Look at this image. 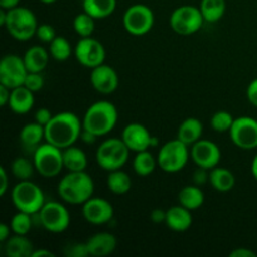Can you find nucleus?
<instances>
[{
	"label": "nucleus",
	"mask_w": 257,
	"mask_h": 257,
	"mask_svg": "<svg viewBox=\"0 0 257 257\" xmlns=\"http://www.w3.org/2000/svg\"><path fill=\"white\" fill-rule=\"evenodd\" d=\"M44 130L45 142L64 150L79 140L83 131V123L75 113L60 112L53 115Z\"/></svg>",
	"instance_id": "nucleus-1"
},
{
	"label": "nucleus",
	"mask_w": 257,
	"mask_h": 257,
	"mask_svg": "<svg viewBox=\"0 0 257 257\" xmlns=\"http://www.w3.org/2000/svg\"><path fill=\"white\" fill-rule=\"evenodd\" d=\"M94 193V181L85 171L68 172L58 183V195L65 203L80 206Z\"/></svg>",
	"instance_id": "nucleus-2"
},
{
	"label": "nucleus",
	"mask_w": 257,
	"mask_h": 257,
	"mask_svg": "<svg viewBox=\"0 0 257 257\" xmlns=\"http://www.w3.org/2000/svg\"><path fill=\"white\" fill-rule=\"evenodd\" d=\"M118 122V110L109 100H98L90 104L83 115V130L103 137L114 130Z\"/></svg>",
	"instance_id": "nucleus-3"
},
{
	"label": "nucleus",
	"mask_w": 257,
	"mask_h": 257,
	"mask_svg": "<svg viewBox=\"0 0 257 257\" xmlns=\"http://www.w3.org/2000/svg\"><path fill=\"white\" fill-rule=\"evenodd\" d=\"M38 20L34 13L25 7H15L7 10L5 29L10 37L19 42H28L35 35Z\"/></svg>",
	"instance_id": "nucleus-4"
},
{
	"label": "nucleus",
	"mask_w": 257,
	"mask_h": 257,
	"mask_svg": "<svg viewBox=\"0 0 257 257\" xmlns=\"http://www.w3.org/2000/svg\"><path fill=\"white\" fill-rule=\"evenodd\" d=\"M12 202L17 211L37 215L45 203V196L42 188L32 180L19 181L12 190Z\"/></svg>",
	"instance_id": "nucleus-5"
},
{
	"label": "nucleus",
	"mask_w": 257,
	"mask_h": 257,
	"mask_svg": "<svg viewBox=\"0 0 257 257\" xmlns=\"http://www.w3.org/2000/svg\"><path fill=\"white\" fill-rule=\"evenodd\" d=\"M130 148L125 146L122 138H108L100 143L95 151V161L102 170L110 171L120 170L130 158Z\"/></svg>",
	"instance_id": "nucleus-6"
},
{
	"label": "nucleus",
	"mask_w": 257,
	"mask_h": 257,
	"mask_svg": "<svg viewBox=\"0 0 257 257\" xmlns=\"http://www.w3.org/2000/svg\"><path fill=\"white\" fill-rule=\"evenodd\" d=\"M190 158V147L176 138L161 146L157 156L158 167L167 173H177L186 167Z\"/></svg>",
	"instance_id": "nucleus-7"
},
{
	"label": "nucleus",
	"mask_w": 257,
	"mask_h": 257,
	"mask_svg": "<svg viewBox=\"0 0 257 257\" xmlns=\"http://www.w3.org/2000/svg\"><path fill=\"white\" fill-rule=\"evenodd\" d=\"M33 162L35 170L42 177L54 178L64 168L63 163V150L45 142L42 143L33 152Z\"/></svg>",
	"instance_id": "nucleus-8"
},
{
	"label": "nucleus",
	"mask_w": 257,
	"mask_h": 257,
	"mask_svg": "<svg viewBox=\"0 0 257 257\" xmlns=\"http://www.w3.org/2000/svg\"><path fill=\"white\" fill-rule=\"evenodd\" d=\"M205 19L200 7L181 5L176 8L170 17V25L175 33L180 35H192L202 28Z\"/></svg>",
	"instance_id": "nucleus-9"
},
{
	"label": "nucleus",
	"mask_w": 257,
	"mask_h": 257,
	"mask_svg": "<svg viewBox=\"0 0 257 257\" xmlns=\"http://www.w3.org/2000/svg\"><path fill=\"white\" fill-rule=\"evenodd\" d=\"M38 215L42 227L50 233H63L70 225L69 211L57 201L45 202Z\"/></svg>",
	"instance_id": "nucleus-10"
},
{
	"label": "nucleus",
	"mask_w": 257,
	"mask_h": 257,
	"mask_svg": "<svg viewBox=\"0 0 257 257\" xmlns=\"http://www.w3.org/2000/svg\"><path fill=\"white\" fill-rule=\"evenodd\" d=\"M155 25V14L145 4H135L123 14V27L130 34L141 37L151 32Z\"/></svg>",
	"instance_id": "nucleus-11"
},
{
	"label": "nucleus",
	"mask_w": 257,
	"mask_h": 257,
	"mask_svg": "<svg viewBox=\"0 0 257 257\" xmlns=\"http://www.w3.org/2000/svg\"><path fill=\"white\" fill-rule=\"evenodd\" d=\"M228 133L233 145L240 150L251 151L257 148V120L255 118L247 115L235 118Z\"/></svg>",
	"instance_id": "nucleus-12"
},
{
	"label": "nucleus",
	"mask_w": 257,
	"mask_h": 257,
	"mask_svg": "<svg viewBox=\"0 0 257 257\" xmlns=\"http://www.w3.org/2000/svg\"><path fill=\"white\" fill-rule=\"evenodd\" d=\"M74 57L80 65L93 69L104 63L105 48L95 38H80L74 47Z\"/></svg>",
	"instance_id": "nucleus-13"
},
{
	"label": "nucleus",
	"mask_w": 257,
	"mask_h": 257,
	"mask_svg": "<svg viewBox=\"0 0 257 257\" xmlns=\"http://www.w3.org/2000/svg\"><path fill=\"white\" fill-rule=\"evenodd\" d=\"M28 69L23 57L17 54H7L0 62V84L14 89L24 84Z\"/></svg>",
	"instance_id": "nucleus-14"
},
{
	"label": "nucleus",
	"mask_w": 257,
	"mask_h": 257,
	"mask_svg": "<svg viewBox=\"0 0 257 257\" xmlns=\"http://www.w3.org/2000/svg\"><path fill=\"white\" fill-rule=\"evenodd\" d=\"M191 160L197 167L212 170L220 165L221 151L215 142L210 140L197 141L191 146Z\"/></svg>",
	"instance_id": "nucleus-15"
},
{
	"label": "nucleus",
	"mask_w": 257,
	"mask_h": 257,
	"mask_svg": "<svg viewBox=\"0 0 257 257\" xmlns=\"http://www.w3.org/2000/svg\"><path fill=\"white\" fill-rule=\"evenodd\" d=\"M82 215L90 225L100 226L110 222L114 216L112 203L102 197H90L82 205Z\"/></svg>",
	"instance_id": "nucleus-16"
},
{
	"label": "nucleus",
	"mask_w": 257,
	"mask_h": 257,
	"mask_svg": "<svg viewBox=\"0 0 257 257\" xmlns=\"http://www.w3.org/2000/svg\"><path fill=\"white\" fill-rule=\"evenodd\" d=\"M90 84L100 94H112L119 85V78L114 68L103 63L90 72Z\"/></svg>",
	"instance_id": "nucleus-17"
},
{
	"label": "nucleus",
	"mask_w": 257,
	"mask_h": 257,
	"mask_svg": "<svg viewBox=\"0 0 257 257\" xmlns=\"http://www.w3.org/2000/svg\"><path fill=\"white\" fill-rule=\"evenodd\" d=\"M122 141L131 152H142L151 147L152 135L141 123H130L122 131Z\"/></svg>",
	"instance_id": "nucleus-18"
},
{
	"label": "nucleus",
	"mask_w": 257,
	"mask_h": 257,
	"mask_svg": "<svg viewBox=\"0 0 257 257\" xmlns=\"http://www.w3.org/2000/svg\"><path fill=\"white\" fill-rule=\"evenodd\" d=\"M85 242L89 255L94 257H105L114 252L117 248V238L109 232L94 233Z\"/></svg>",
	"instance_id": "nucleus-19"
},
{
	"label": "nucleus",
	"mask_w": 257,
	"mask_h": 257,
	"mask_svg": "<svg viewBox=\"0 0 257 257\" xmlns=\"http://www.w3.org/2000/svg\"><path fill=\"white\" fill-rule=\"evenodd\" d=\"M192 211L183 207L182 205L173 206V207L167 210V216H166L165 223L171 231H175V232H185V231L190 230L191 226H192Z\"/></svg>",
	"instance_id": "nucleus-20"
},
{
	"label": "nucleus",
	"mask_w": 257,
	"mask_h": 257,
	"mask_svg": "<svg viewBox=\"0 0 257 257\" xmlns=\"http://www.w3.org/2000/svg\"><path fill=\"white\" fill-rule=\"evenodd\" d=\"M34 92L28 89L25 85H20V87L12 89L8 105L15 114H27L34 107Z\"/></svg>",
	"instance_id": "nucleus-21"
},
{
	"label": "nucleus",
	"mask_w": 257,
	"mask_h": 257,
	"mask_svg": "<svg viewBox=\"0 0 257 257\" xmlns=\"http://www.w3.org/2000/svg\"><path fill=\"white\" fill-rule=\"evenodd\" d=\"M19 141L23 145V147L34 152V151L42 145L43 141H45L44 125L39 124V123L37 122L27 123V124L20 130Z\"/></svg>",
	"instance_id": "nucleus-22"
},
{
	"label": "nucleus",
	"mask_w": 257,
	"mask_h": 257,
	"mask_svg": "<svg viewBox=\"0 0 257 257\" xmlns=\"http://www.w3.org/2000/svg\"><path fill=\"white\" fill-rule=\"evenodd\" d=\"M35 247L24 235H13L4 242V252L8 257H32Z\"/></svg>",
	"instance_id": "nucleus-23"
},
{
	"label": "nucleus",
	"mask_w": 257,
	"mask_h": 257,
	"mask_svg": "<svg viewBox=\"0 0 257 257\" xmlns=\"http://www.w3.org/2000/svg\"><path fill=\"white\" fill-rule=\"evenodd\" d=\"M50 53L40 45H33L23 55L28 72L42 73L47 68Z\"/></svg>",
	"instance_id": "nucleus-24"
},
{
	"label": "nucleus",
	"mask_w": 257,
	"mask_h": 257,
	"mask_svg": "<svg viewBox=\"0 0 257 257\" xmlns=\"http://www.w3.org/2000/svg\"><path fill=\"white\" fill-rule=\"evenodd\" d=\"M203 133V124L200 119L195 117H190L183 120L177 131V138L183 143L191 147L193 143L201 140Z\"/></svg>",
	"instance_id": "nucleus-25"
},
{
	"label": "nucleus",
	"mask_w": 257,
	"mask_h": 257,
	"mask_svg": "<svg viewBox=\"0 0 257 257\" xmlns=\"http://www.w3.org/2000/svg\"><path fill=\"white\" fill-rule=\"evenodd\" d=\"M63 163L68 172H79L87 168L88 157L82 148L73 145L63 150Z\"/></svg>",
	"instance_id": "nucleus-26"
},
{
	"label": "nucleus",
	"mask_w": 257,
	"mask_h": 257,
	"mask_svg": "<svg viewBox=\"0 0 257 257\" xmlns=\"http://www.w3.org/2000/svg\"><path fill=\"white\" fill-rule=\"evenodd\" d=\"M117 0H83V12L98 19H105L114 13Z\"/></svg>",
	"instance_id": "nucleus-27"
},
{
	"label": "nucleus",
	"mask_w": 257,
	"mask_h": 257,
	"mask_svg": "<svg viewBox=\"0 0 257 257\" xmlns=\"http://www.w3.org/2000/svg\"><path fill=\"white\" fill-rule=\"evenodd\" d=\"M213 190L217 192H228L235 187L236 178L235 175L227 168H223L217 166L210 171V181Z\"/></svg>",
	"instance_id": "nucleus-28"
},
{
	"label": "nucleus",
	"mask_w": 257,
	"mask_h": 257,
	"mask_svg": "<svg viewBox=\"0 0 257 257\" xmlns=\"http://www.w3.org/2000/svg\"><path fill=\"white\" fill-rule=\"evenodd\" d=\"M178 202L190 211H196L202 207L205 202V193L200 186H185L178 193Z\"/></svg>",
	"instance_id": "nucleus-29"
},
{
	"label": "nucleus",
	"mask_w": 257,
	"mask_h": 257,
	"mask_svg": "<svg viewBox=\"0 0 257 257\" xmlns=\"http://www.w3.org/2000/svg\"><path fill=\"white\" fill-rule=\"evenodd\" d=\"M107 187L113 195H125L132 188V180L127 172L122 171V168L110 171L107 177Z\"/></svg>",
	"instance_id": "nucleus-30"
},
{
	"label": "nucleus",
	"mask_w": 257,
	"mask_h": 257,
	"mask_svg": "<svg viewBox=\"0 0 257 257\" xmlns=\"http://www.w3.org/2000/svg\"><path fill=\"white\" fill-rule=\"evenodd\" d=\"M157 166V158H155L152 153L148 152V150L137 152L133 158V171L136 172V175L141 176V177L150 176L151 173L155 172Z\"/></svg>",
	"instance_id": "nucleus-31"
},
{
	"label": "nucleus",
	"mask_w": 257,
	"mask_h": 257,
	"mask_svg": "<svg viewBox=\"0 0 257 257\" xmlns=\"http://www.w3.org/2000/svg\"><path fill=\"white\" fill-rule=\"evenodd\" d=\"M200 10L207 23H217L226 13L225 0H201Z\"/></svg>",
	"instance_id": "nucleus-32"
},
{
	"label": "nucleus",
	"mask_w": 257,
	"mask_h": 257,
	"mask_svg": "<svg viewBox=\"0 0 257 257\" xmlns=\"http://www.w3.org/2000/svg\"><path fill=\"white\" fill-rule=\"evenodd\" d=\"M12 175L19 181H29L37 172L33 160L30 161L27 157H18L15 158L10 166Z\"/></svg>",
	"instance_id": "nucleus-33"
},
{
	"label": "nucleus",
	"mask_w": 257,
	"mask_h": 257,
	"mask_svg": "<svg viewBox=\"0 0 257 257\" xmlns=\"http://www.w3.org/2000/svg\"><path fill=\"white\" fill-rule=\"evenodd\" d=\"M49 53L53 59L58 60V62H65L69 59L72 53H74V49L67 38L57 35L55 39L49 44Z\"/></svg>",
	"instance_id": "nucleus-34"
},
{
	"label": "nucleus",
	"mask_w": 257,
	"mask_h": 257,
	"mask_svg": "<svg viewBox=\"0 0 257 257\" xmlns=\"http://www.w3.org/2000/svg\"><path fill=\"white\" fill-rule=\"evenodd\" d=\"M73 28L80 38L92 37L95 29V19L85 12H83L74 18Z\"/></svg>",
	"instance_id": "nucleus-35"
},
{
	"label": "nucleus",
	"mask_w": 257,
	"mask_h": 257,
	"mask_svg": "<svg viewBox=\"0 0 257 257\" xmlns=\"http://www.w3.org/2000/svg\"><path fill=\"white\" fill-rule=\"evenodd\" d=\"M33 227L32 215L25 212H20L18 211L14 216H13L12 221H10V228L14 235H24L27 236L30 232Z\"/></svg>",
	"instance_id": "nucleus-36"
},
{
	"label": "nucleus",
	"mask_w": 257,
	"mask_h": 257,
	"mask_svg": "<svg viewBox=\"0 0 257 257\" xmlns=\"http://www.w3.org/2000/svg\"><path fill=\"white\" fill-rule=\"evenodd\" d=\"M233 122H235V118L227 110H218L215 114L211 117V127L216 132H228L232 127Z\"/></svg>",
	"instance_id": "nucleus-37"
},
{
	"label": "nucleus",
	"mask_w": 257,
	"mask_h": 257,
	"mask_svg": "<svg viewBox=\"0 0 257 257\" xmlns=\"http://www.w3.org/2000/svg\"><path fill=\"white\" fill-rule=\"evenodd\" d=\"M67 257H87L89 256L87 242H70L64 247Z\"/></svg>",
	"instance_id": "nucleus-38"
},
{
	"label": "nucleus",
	"mask_w": 257,
	"mask_h": 257,
	"mask_svg": "<svg viewBox=\"0 0 257 257\" xmlns=\"http://www.w3.org/2000/svg\"><path fill=\"white\" fill-rule=\"evenodd\" d=\"M35 37H37L42 43L50 44V43L55 39V37H57V33H55V29L53 28V25L44 23V24L38 25Z\"/></svg>",
	"instance_id": "nucleus-39"
},
{
	"label": "nucleus",
	"mask_w": 257,
	"mask_h": 257,
	"mask_svg": "<svg viewBox=\"0 0 257 257\" xmlns=\"http://www.w3.org/2000/svg\"><path fill=\"white\" fill-rule=\"evenodd\" d=\"M28 89H30L32 92L37 93L39 90L43 89L44 87V78H43L42 73H32L29 72L28 73L27 78H25V82L24 84Z\"/></svg>",
	"instance_id": "nucleus-40"
},
{
	"label": "nucleus",
	"mask_w": 257,
	"mask_h": 257,
	"mask_svg": "<svg viewBox=\"0 0 257 257\" xmlns=\"http://www.w3.org/2000/svg\"><path fill=\"white\" fill-rule=\"evenodd\" d=\"M207 181H210V170L206 168L197 167V170L193 173V182L196 186H203Z\"/></svg>",
	"instance_id": "nucleus-41"
},
{
	"label": "nucleus",
	"mask_w": 257,
	"mask_h": 257,
	"mask_svg": "<svg viewBox=\"0 0 257 257\" xmlns=\"http://www.w3.org/2000/svg\"><path fill=\"white\" fill-rule=\"evenodd\" d=\"M53 115L54 114H53V113L50 112L48 108H39V109L35 112L34 118H35V122L39 123V124L44 125L45 127V125L50 122V119L53 118Z\"/></svg>",
	"instance_id": "nucleus-42"
},
{
	"label": "nucleus",
	"mask_w": 257,
	"mask_h": 257,
	"mask_svg": "<svg viewBox=\"0 0 257 257\" xmlns=\"http://www.w3.org/2000/svg\"><path fill=\"white\" fill-rule=\"evenodd\" d=\"M246 97H247L248 102L257 108V78L248 84L247 90H246Z\"/></svg>",
	"instance_id": "nucleus-43"
},
{
	"label": "nucleus",
	"mask_w": 257,
	"mask_h": 257,
	"mask_svg": "<svg viewBox=\"0 0 257 257\" xmlns=\"http://www.w3.org/2000/svg\"><path fill=\"white\" fill-rule=\"evenodd\" d=\"M166 216H167V211L161 210V208H155L151 212L150 218L153 223H165Z\"/></svg>",
	"instance_id": "nucleus-44"
},
{
	"label": "nucleus",
	"mask_w": 257,
	"mask_h": 257,
	"mask_svg": "<svg viewBox=\"0 0 257 257\" xmlns=\"http://www.w3.org/2000/svg\"><path fill=\"white\" fill-rule=\"evenodd\" d=\"M256 252L247 247H237L230 252V257H256Z\"/></svg>",
	"instance_id": "nucleus-45"
},
{
	"label": "nucleus",
	"mask_w": 257,
	"mask_h": 257,
	"mask_svg": "<svg viewBox=\"0 0 257 257\" xmlns=\"http://www.w3.org/2000/svg\"><path fill=\"white\" fill-rule=\"evenodd\" d=\"M0 180H2V185H0V196H5L8 188H9V178H8V173L4 167H0Z\"/></svg>",
	"instance_id": "nucleus-46"
},
{
	"label": "nucleus",
	"mask_w": 257,
	"mask_h": 257,
	"mask_svg": "<svg viewBox=\"0 0 257 257\" xmlns=\"http://www.w3.org/2000/svg\"><path fill=\"white\" fill-rule=\"evenodd\" d=\"M10 93H12V89H10V88L0 84V105H2V107H5V105L9 104Z\"/></svg>",
	"instance_id": "nucleus-47"
},
{
	"label": "nucleus",
	"mask_w": 257,
	"mask_h": 257,
	"mask_svg": "<svg viewBox=\"0 0 257 257\" xmlns=\"http://www.w3.org/2000/svg\"><path fill=\"white\" fill-rule=\"evenodd\" d=\"M97 138L98 137L94 135V133L89 132V131L87 130H83L82 135H80V140H82L85 145H93V143L97 141Z\"/></svg>",
	"instance_id": "nucleus-48"
},
{
	"label": "nucleus",
	"mask_w": 257,
	"mask_h": 257,
	"mask_svg": "<svg viewBox=\"0 0 257 257\" xmlns=\"http://www.w3.org/2000/svg\"><path fill=\"white\" fill-rule=\"evenodd\" d=\"M10 232H12L10 225H7V223H0V242L4 243L5 241L10 237Z\"/></svg>",
	"instance_id": "nucleus-49"
},
{
	"label": "nucleus",
	"mask_w": 257,
	"mask_h": 257,
	"mask_svg": "<svg viewBox=\"0 0 257 257\" xmlns=\"http://www.w3.org/2000/svg\"><path fill=\"white\" fill-rule=\"evenodd\" d=\"M19 2L20 0H0V7L2 9L9 10L15 7H19Z\"/></svg>",
	"instance_id": "nucleus-50"
},
{
	"label": "nucleus",
	"mask_w": 257,
	"mask_h": 257,
	"mask_svg": "<svg viewBox=\"0 0 257 257\" xmlns=\"http://www.w3.org/2000/svg\"><path fill=\"white\" fill-rule=\"evenodd\" d=\"M43 256H50L54 257L55 255L49 250H45V248H40V250H34V252L32 253V257H43Z\"/></svg>",
	"instance_id": "nucleus-51"
},
{
	"label": "nucleus",
	"mask_w": 257,
	"mask_h": 257,
	"mask_svg": "<svg viewBox=\"0 0 257 257\" xmlns=\"http://www.w3.org/2000/svg\"><path fill=\"white\" fill-rule=\"evenodd\" d=\"M251 172H252L253 178L257 181V155L253 157L252 163H251Z\"/></svg>",
	"instance_id": "nucleus-52"
},
{
	"label": "nucleus",
	"mask_w": 257,
	"mask_h": 257,
	"mask_svg": "<svg viewBox=\"0 0 257 257\" xmlns=\"http://www.w3.org/2000/svg\"><path fill=\"white\" fill-rule=\"evenodd\" d=\"M5 22H7V10L2 9L0 10V24L5 27Z\"/></svg>",
	"instance_id": "nucleus-53"
},
{
	"label": "nucleus",
	"mask_w": 257,
	"mask_h": 257,
	"mask_svg": "<svg viewBox=\"0 0 257 257\" xmlns=\"http://www.w3.org/2000/svg\"><path fill=\"white\" fill-rule=\"evenodd\" d=\"M151 147H158V138L152 136V141H151Z\"/></svg>",
	"instance_id": "nucleus-54"
},
{
	"label": "nucleus",
	"mask_w": 257,
	"mask_h": 257,
	"mask_svg": "<svg viewBox=\"0 0 257 257\" xmlns=\"http://www.w3.org/2000/svg\"><path fill=\"white\" fill-rule=\"evenodd\" d=\"M40 2H42L43 4H48V5H49V4H54V3L57 2V0H40Z\"/></svg>",
	"instance_id": "nucleus-55"
}]
</instances>
